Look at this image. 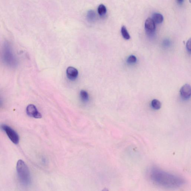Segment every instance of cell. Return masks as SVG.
<instances>
[{"instance_id":"cell-1","label":"cell","mask_w":191,"mask_h":191,"mask_svg":"<svg viewBox=\"0 0 191 191\" xmlns=\"http://www.w3.org/2000/svg\"><path fill=\"white\" fill-rule=\"evenodd\" d=\"M149 176L150 180L154 183L164 188H178L185 183L184 180L181 177L156 168L150 170Z\"/></svg>"},{"instance_id":"cell-2","label":"cell","mask_w":191,"mask_h":191,"mask_svg":"<svg viewBox=\"0 0 191 191\" xmlns=\"http://www.w3.org/2000/svg\"><path fill=\"white\" fill-rule=\"evenodd\" d=\"M0 61L5 66L11 68L18 65L17 58L8 42H4L0 47Z\"/></svg>"},{"instance_id":"cell-3","label":"cell","mask_w":191,"mask_h":191,"mask_svg":"<svg viewBox=\"0 0 191 191\" xmlns=\"http://www.w3.org/2000/svg\"><path fill=\"white\" fill-rule=\"evenodd\" d=\"M17 171L19 180L24 186H28L31 182V177L29 170L28 166L22 160L17 162Z\"/></svg>"},{"instance_id":"cell-4","label":"cell","mask_w":191,"mask_h":191,"mask_svg":"<svg viewBox=\"0 0 191 191\" xmlns=\"http://www.w3.org/2000/svg\"><path fill=\"white\" fill-rule=\"evenodd\" d=\"M1 128L6 133L10 140L15 144H18L19 137L17 133L10 127L5 124L1 125Z\"/></svg>"},{"instance_id":"cell-5","label":"cell","mask_w":191,"mask_h":191,"mask_svg":"<svg viewBox=\"0 0 191 191\" xmlns=\"http://www.w3.org/2000/svg\"><path fill=\"white\" fill-rule=\"evenodd\" d=\"M26 113L29 116L34 118H40L42 117L41 113L38 111L36 106L33 104H30L27 107Z\"/></svg>"},{"instance_id":"cell-6","label":"cell","mask_w":191,"mask_h":191,"mask_svg":"<svg viewBox=\"0 0 191 191\" xmlns=\"http://www.w3.org/2000/svg\"><path fill=\"white\" fill-rule=\"evenodd\" d=\"M180 95L183 99H188L191 96V88L189 84L184 85L180 90Z\"/></svg>"},{"instance_id":"cell-7","label":"cell","mask_w":191,"mask_h":191,"mask_svg":"<svg viewBox=\"0 0 191 191\" xmlns=\"http://www.w3.org/2000/svg\"><path fill=\"white\" fill-rule=\"evenodd\" d=\"M145 28L147 32L153 33L156 29L155 23L151 18H148L145 21Z\"/></svg>"},{"instance_id":"cell-8","label":"cell","mask_w":191,"mask_h":191,"mask_svg":"<svg viewBox=\"0 0 191 191\" xmlns=\"http://www.w3.org/2000/svg\"><path fill=\"white\" fill-rule=\"evenodd\" d=\"M78 70L75 68L69 67L68 68L67 70V78L71 81L76 80L78 76Z\"/></svg>"},{"instance_id":"cell-9","label":"cell","mask_w":191,"mask_h":191,"mask_svg":"<svg viewBox=\"0 0 191 191\" xmlns=\"http://www.w3.org/2000/svg\"><path fill=\"white\" fill-rule=\"evenodd\" d=\"M152 20L155 23L158 24H161L163 22V15L159 13H154L152 16Z\"/></svg>"},{"instance_id":"cell-10","label":"cell","mask_w":191,"mask_h":191,"mask_svg":"<svg viewBox=\"0 0 191 191\" xmlns=\"http://www.w3.org/2000/svg\"><path fill=\"white\" fill-rule=\"evenodd\" d=\"M80 96L81 100L84 102H88L89 100V96L87 92L84 90H81Z\"/></svg>"},{"instance_id":"cell-11","label":"cell","mask_w":191,"mask_h":191,"mask_svg":"<svg viewBox=\"0 0 191 191\" xmlns=\"http://www.w3.org/2000/svg\"><path fill=\"white\" fill-rule=\"evenodd\" d=\"M161 103L159 100L154 99L151 102V106L153 109L155 110H159L161 107Z\"/></svg>"},{"instance_id":"cell-12","label":"cell","mask_w":191,"mask_h":191,"mask_svg":"<svg viewBox=\"0 0 191 191\" xmlns=\"http://www.w3.org/2000/svg\"><path fill=\"white\" fill-rule=\"evenodd\" d=\"M96 18V14L95 12L93 10L88 11L87 14L88 20L91 22L95 21Z\"/></svg>"},{"instance_id":"cell-13","label":"cell","mask_w":191,"mask_h":191,"mask_svg":"<svg viewBox=\"0 0 191 191\" xmlns=\"http://www.w3.org/2000/svg\"><path fill=\"white\" fill-rule=\"evenodd\" d=\"M121 33L123 38L126 40L130 39V36L129 34L128 31H127L126 27L123 26L121 29Z\"/></svg>"},{"instance_id":"cell-14","label":"cell","mask_w":191,"mask_h":191,"mask_svg":"<svg viewBox=\"0 0 191 191\" xmlns=\"http://www.w3.org/2000/svg\"><path fill=\"white\" fill-rule=\"evenodd\" d=\"M107 8L105 5H100L98 8V12L100 16H103L107 13Z\"/></svg>"},{"instance_id":"cell-15","label":"cell","mask_w":191,"mask_h":191,"mask_svg":"<svg viewBox=\"0 0 191 191\" xmlns=\"http://www.w3.org/2000/svg\"><path fill=\"white\" fill-rule=\"evenodd\" d=\"M137 59L135 56L132 55L128 58L127 60V62L128 63H133L136 62Z\"/></svg>"},{"instance_id":"cell-16","label":"cell","mask_w":191,"mask_h":191,"mask_svg":"<svg viewBox=\"0 0 191 191\" xmlns=\"http://www.w3.org/2000/svg\"><path fill=\"white\" fill-rule=\"evenodd\" d=\"M186 47L187 49H188L190 52L191 51V39H190L187 42L186 44Z\"/></svg>"},{"instance_id":"cell-17","label":"cell","mask_w":191,"mask_h":191,"mask_svg":"<svg viewBox=\"0 0 191 191\" xmlns=\"http://www.w3.org/2000/svg\"><path fill=\"white\" fill-rule=\"evenodd\" d=\"M3 98L0 96V107H2L3 106Z\"/></svg>"},{"instance_id":"cell-18","label":"cell","mask_w":191,"mask_h":191,"mask_svg":"<svg viewBox=\"0 0 191 191\" xmlns=\"http://www.w3.org/2000/svg\"><path fill=\"white\" fill-rule=\"evenodd\" d=\"M179 3H182V2L183 1V0H177Z\"/></svg>"}]
</instances>
